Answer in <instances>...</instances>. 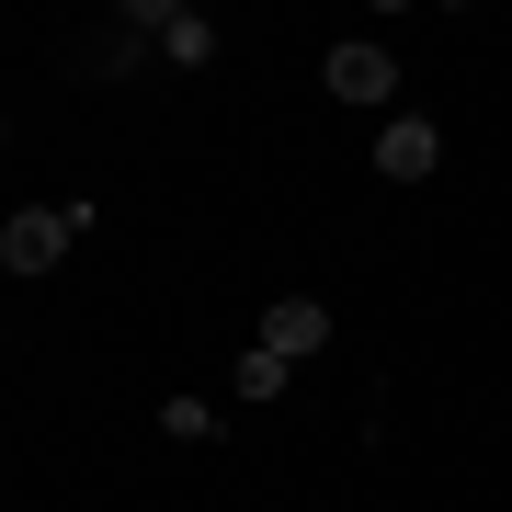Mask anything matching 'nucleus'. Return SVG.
<instances>
[{
    "label": "nucleus",
    "instance_id": "obj_4",
    "mask_svg": "<svg viewBox=\"0 0 512 512\" xmlns=\"http://www.w3.org/2000/svg\"><path fill=\"white\" fill-rule=\"evenodd\" d=\"M319 342H330V308H319V296H285V308L262 319V353H274V365H308Z\"/></svg>",
    "mask_w": 512,
    "mask_h": 512
},
{
    "label": "nucleus",
    "instance_id": "obj_2",
    "mask_svg": "<svg viewBox=\"0 0 512 512\" xmlns=\"http://www.w3.org/2000/svg\"><path fill=\"white\" fill-rule=\"evenodd\" d=\"M126 35H148L160 57H183V69H205V57H217V23L183 12V0H137V12H126Z\"/></svg>",
    "mask_w": 512,
    "mask_h": 512
},
{
    "label": "nucleus",
    "instance_id": "obj_5",
    "mask_svg": "<svg viewBox=\"0 0 512 512\" xmlns=\"http://www.w3.org/2000/svg\"><path fill=\"white\" fill-rule=\"evenodd\" d=\"M433 160H444L433 126H376V171L387 183H433Z\"/></svg>",
    "mask_w": 512,
    "mask_h": 512
},
{
    "label": "nucleus",
    "instance_id": "obj_3",
    "mask_svg": "<svg viewBox=\"0 0 512 512\" xmlns=\"http://www.w3.org/2000/svg\"><path fill=\"white\" fill-rule=\"evenodd\" d=\"M330 92H342V103H387V92H399V57H387L376 35L330 46Z\"/></svg>",
    "mask_w": 512,
    "mask_h": 512
},
{
    "label": "nucleus",
    "instance_id": "obj_7",
    "mask_svg": "<svg viewBox=\"0 0 512 512\" xmlns=\"http://www.w3.org/2000/svg\"><path fill=\"white\" fill-rule=\"evenodd\" d=\"M160 433H171V444H217V410H205V399H171Z\"/></svg>",
    "mask_w": 512,
    "mask_h": 512
},
{
    "label": "nucleus",
    "instance_id": "obj_6",
    "mask_svg": "<svg viewBox=\"0 0 512 512\" xmlns=\"http://www.w3.org/2000/svg\"><path fill=\"white\" fill-rule=\"evenodd\" d=\"M285 376H296V365H274V353L251 342V353H239V376H228V387H239V399H285Z\"/></svg>",
    "mask_w": 512,
    "mask_h": 512
},
{
    "label": "nucleus",
    "instance_id": "obj_1",
    "mask_svg": "<svg viewBox=\"0 0 512 512\" xmlns=\"http://www.w3.org/2000/svg\"><path fill=\"white\" fill-rule=\"evenodd\" d=\"M69 239H80V205H23V217L0 228V262H12V274H46Z\"/></svg>",
    "mask_w": 512,
    "mask_h": 512
}]
</instances>
